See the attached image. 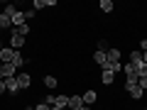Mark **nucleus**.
<instances>
[{"mask_svg":"<svg viewBox=\"0 0 147 110\" xmlns=\"http://www.w3.org/2000/svg\"><path fill=\"white\" fill-rule=\"evenodd\" d=\"M3 81H5V91H7L10 95H17V93H20V86H17V78H15V76L3 78Z\"/></svg>","mask_w":147,"mask_h":110,"instance_id":"f257e3e1","label":"nucleus"},{"mask_svg":"<svg viewBox=\"0 0 147 110\" xmlns=\"http://www.w3.org/2000/svg\"><path fill=\"white\" fill-rule=\"evenodd\" d=\"M17 78V86H20V91H25V88H30V83H32V76L27 71H22V73H17L15 76Z\"/></svg>","mask_w":147,"mask_h":110,"instance_id":"f03ea898","label":"nucleus"},{"mask_svg":"<svg viewBox=\"0 0 147 110\" xmlns=\"http://www.w3.org/2000/svg\"><path fill=\"white\" fill-rule=\"evenodd\" d=\"M12 59H15V49L12 47H3L0 49V61L3 64H12Z\"/></svg>","mask_w":147,"mask_h":110,"instance_id":"7ed1b4c3","label":"nucleus"},{"mask_svg":"<svg viewBox=\"0 0 147 110\" xmlns=\"http://www.w3.org/2000/svg\"><path fill=\"white\" fill-rule=\"evenodd\" d=\"M10 47L15 49V52H20V47H25V37H20L17 32H12L10 34Z\"/></svg>","mask_w":147,"mask_h":110,"instance_id":"20e7f679","label":"nucleus"},{"mask_svg":"<svg viewBox=\"0 0 147 110\" xmlns=\"http://www.w3.org/2000/svg\"><path fill=\"white\" fill-rule=\"evenodd\" d=\"M93 61L98 64L100 68H103L105 64H108V52H100V49H96V52H93Z\"/></svg>","mask_w":147,"mask_h":110,"instance_id":"39448f33","label":"nucleus"},{"mask_svg":"<svg viewBox=\"0 0 147 110\" xmlns=\"http://www.w3.org/2000/svg\"><path fill=\"white\" fill-rule=\"evenodd\" d=\"M100 83H103V86H113V83H115V73L103 68V73H100Z\"/></svg>","mask_w":147,"mask_h":110,"instance_id":"423d86ee","label":"nucleus"},{"mask_svg":"<svg viewBox=\"0 0 147 110\" xmlns=\"http://www.w3.org/2000/svg\"><path fill=\"white\" fill-rule=\"evenodd\" d=\"M10 22H12V27H20V25H25V22H27V20H25V10H17L15 15L10 17Z\"/></svg>","mask_w":147,"mask_h":110,"instance_id":"0eeeda50","label":"nucleus"},{"mask_svg":"<svg viewBox=\"0 0 147 110\" xmlns=\"http://www.w3.org/2000/svg\"><path fill=\"white\" fill-rule=\"evenodd\" d=\"M132 66H135V76H137V81L147 76V64H145V61H140V64H132Z\"/></svg>","mask_w":147,"mask_h":110,"instance_id":"6e6552de","label":"nucleus"},{"mask_svg":"<svg viewBox=\"0 0 147 110\" xmlns=\"http://www.w3.org/2000/svg\"><path fill=\"white\" fill-rule=\"evenodd\" d=\"M81 98H84V105H91V103H96V100H98V93H96V91L91 88V91H86V93L81 95Z\"/></svg>","mask_w":147,"mask_h":110,"instance_id":"1a4fd4ad","label":"nucleus"},{"mask_svg":"<svg viewBox=\"0 0 147 110\" xmlns=\"http://www.w3.org/2000/svg\"><path fill=\"white\" fill-rule=\"evenodd\" d=\"M52 108H64V110H66V108H69V95H57Z\"/></svg>","mask_w":147,"mask_h":110,"instance_id":"9d476101","label":"nucleus"},{"mask_svg":"<svg viewBox=\"0 0 147 110\" xmlns=\"http://www.w3.org/2000/svg\"><path fill=\"white\" fill-rule=\"evenodd\" d=\"M120 56H123V52L118 47H110L108 49V61H120Z\"/></svg>","mask_w":147,"mask_h":110,"instance_id":"9b49d317","label":"nucleus"},{"mask_svg":"<svg viewBox=\"0 0 147 110\" xmlns=\"http://www.w3.org/2000/svg\"><path fill=\"white\" fill-rule=\"evenodd\" d=\"M81 105H84V98H81V95H69V108H81Z\"/></svg>","mask_w":147,"mask_h":110,"instance_id":"f8f14e48","label":"nucleus"},{"mask_svg":"<svg viewBox=\"0 0 147 110\" xmlns=\"http://www.w3.org/2000/svg\"><path fill=\"white\" fill-rule=\"evenodd\" d=\"M103 68H105V71H113V73H118V71H123V64H120V61H108Z\"/></svg>","mask_w":147,"mask_h":110,"instance_id":"ddd939ff","label":"nucleus"},{"mask_svg":"<svg viewBox=\"0 0 147 110\" xmlns=\"http://www.w3.org/2000/svg\"><path fill=\"white\" fill-rule=\"evenodd\" d=\"M17 68L12 66V64H3V78H10V76H15Z\"/></svg>","mask_w":147,"mask_h":110,"instance_id":"4468645a","label":"nucleus"},{"mask_svg":"<svg viewBox=\"0 0 147 110\" xmlns=\"http://www.w3.org/2000/svg\"><path fill=\"white\" fill-rule=\"evenodd\" d=\"M44 86H47L49 91H54L59 86V81H57V76H44Z\"/></svg>","mask_w":147,"mask_h":110,"instance_id":"2eb2a0df","label":"nucleus"},{"mask_svg":"<svg viewBox=\"0 0 147 110\" xmlns=\"http://www.w3.org/2000/svg\"><path fill=\"white\" fill-rule=\"evenodd\" d=\"M12 32H17V34H20V37H27V34H30V32H32V27H30V25H27V22H25V25L15 27V30H12Z\"/></svg>","mask_w":147,"mask_h":110,"instance_id":"dca6fc26","label":"nucleus"},{"mask_svg":"<svg viewBox=\"0 0 147 110\" xmlns=\"http://www.w3.org/2000/svg\"><path fill=\"white\" fill-rule=\"evenodd\" d=\"M142 61V52L140 49H132L130 52V64H140Z\"/></svg>","mask_w":147,"mask_h":110,"instance_id":"f3484780","label":"nucleus"},{"mask_svg":"<svg viewBox=\"0 0 147 110\" xmlns=\"http://www.w3.org/2000/svg\"><path fill=\"white\" fill-rule=\"evenodd\" d=\"M123 73H125V78H137V76H135V66H132V64L123 66Z\"/></svg>","mask_w":147,"mask_h":110,"instance_id":"a211bd4d","label":"nucleus"},{"mask_svg":"<svg viewBox=\"0 0 147 110\" xmlns=\"http://www.w3.org/2000/svg\"><path fill=\"white\" fill-rule=\"evenodd\" d=\"M12 66H15V68H20V66H25V56H22L20 52H15V59H12Z\"/></svg>","mask_w":147,"mask_h":110,"instance_id":"6ab92c4d","label":"nucleus"},{"mask_svg":"<svg viewBox=\"0 0 147 110\" xmlns=\"http://www.w3.org/2000/svg\"><path fill=\"white\" fill-rule=\"evenodd\" d=\"M100 10L103 12H113V3H110V0H100Z\"/></svg>","mask_w":147,"mask_h":110,"instance_id":"aec40b11","label":"nucleus"},{"mask_svg":"<svg viewBox=\"0 0 147 110\" xmlns=\"http://www.w3.org/2000/svg\"><path fill=\"white\" fill-rule=\"evenodd\" d=\"M42 7H47V0H34V5H32V10H42Z\"/></svg>","mask_w":147,"mask_h":110,"instance_id":"412c9836","label":"nucleus"},{"mask_svg":"<svg viewBox=\"0 0 147 110\" xmlns=\"http://www.w3.org/2000/svg\"><path fill=\"white\" fill-rule=\"evenodd\" d=\"M34 110H52V105H49V103H44V100H42L39 105H34Z\"/></svg>","mask_w":147,"mask_h":110,"instance_id":"4be33fe9","label":"nucleus"},{"mask_svg":"<svg viewBox=\"0 0 147 110\" xmlns=\"http://www.w3.org/2000/svg\"><path fill=\"white\" fill-rule=\"evenodd\" d=\"M137 86H140L142 91H147V76H145V78H140V81H137Z\"/></svg>","mask_w":147,"mask_h":110,"instance_id":"5701e85b","label":"nucleus"},{"mask_svg":"<svg viewBox=\"0 0 147 110\" xmlns=\"http://www.w3.org/2000/svg\"><path fill=\"white\" fill-rule=\"evenodd\" d=\"M54 98H57V95H54V93H52V95H47V98H44V103H49V105H54Z\"/></svg>","mask_w":147,"mask_h":110,"instance_id":"b1692460","label":"nucleus"},{"mask_svg":"<svg viewBox=\"0 0 147 110\" xmlns=\"http://www.w3.org/2000/svg\"><path fill=\"white\" fill-rule=\"evenodd\" d=\"M30 17H34V10H32V7H30V10H25V20H30Z\"/></svg>","mask_w":147,"mask_h":110,"instance_id":"393cba45","label":"nucleus"},{"mask_svg":"<svg viewBox=\"0 0 147 110\" xmlns=\"http://www.w3.org/2000/svg\"><path fill=\"white\" fill-rule=\"evenodd\" d=\"M140 52H147V39H142V42H140Z\"/></svg>","mask_w":147,"mask_h":110,"instance_id":"a878e982","label":"nucleus"},{"mask_svg":"<svg viewBox=\"0 0 147 110\" xmlns=\"http://www.w3.org/2000/svg\"><path fill=\"white\" fill-rule=\"evenodd\" d=\"M3 93H5V81L0 78V95H3Z\"/></svg>","mask_w":147,"mask_h":110,"instance_id":"bb28decb","label":"nucleus"},{"mask_svg":"<svg viewBox=\"0 0 147 110\" xmlns=\"http://www.w3.org/2000/svg\"><path fill=\"white\" fill-rule=\"evenodd\" d=\"M142 61H145V64H147V52H142Z\"/></svg>","mask_w":147,"mask_h":110,"instance_id":"cd10ccee","label":"nucleus"},{"mask_svg":"<svg viewBox=\"0 0 147 110\" xmlns=\"http://www.w3.org/2000/svg\"><path fill=\"white\" fill-rule=\"evenodd\" d=\"M81 110H91V105H81Z\"/></svg>","mask_w":147,"mask_h":110,"instance_id":"c85d7f7f","label":"nucleus"},{"mask_svg":"<svg viewBox=\"0 0 147 110\" xmlns=\"http://www.w3.org/2000/svg\"><path fill=\"white\" fill-rule=\"evenodd\" d=\"M0 78H3V61H0Z\"/></svg>","mask_w":147,"mask_h":110,"instance_id":"c756f323","label":"nucleus"},{"mask_svg":"<svg viewBox=\"0 0 147 110\" xmlns=\"http://www.w3.org/2000/svg\"><path fill=\"white\" fill-rule=\"evenodd\" d=\"M52 110H64V108H52Z\"/></svg>","mask_w":147,"mask_h":110,"instance_id":"7c9ffc66","label":"nucleus"},{"mask_svg":"<svg viewBox=\"0 0 147 110\" xmlns=\"http://www.w3.org/2000/svg\"><path fill=\"white\" fill-rule=\"evenodd\" d=\"M0 49H3V42H0Z\"/></svg>","mask_w":147,"mask_h":110,"instance_id":"2f4dec72","label":"nucleus"},{"mask_svg":"<svg viewBox=\"0 0 147 110\" xmlns=\"http://www.w3.org/2000/svg\"><path fill=\"white\" fill-rule=\"evenodd\" d=\"M0 34H3V30H0Z\"/></svg>","mask_w":147,"mask_h":110,"instance_id":"473e14b6","label":"nucleus"},{"mask_svg":"<svg viewBox=\"0 0 147 110\" xmlns=\"http://www.w3.org/2000/svg\"><path fill=\"white\" fill-rule=\"evenodd\" d=\"M142 110H147V108H142Z\"/></svg>","mask_w":147,"mask_h":110,"instance_id":"72a5a7b5","label":"nucleus"}]
</instances>
